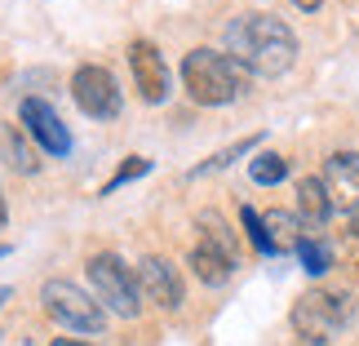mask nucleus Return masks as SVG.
Returning a JSON list of instances; mask_svg holds the SVG:
<instances>
[{
  "instance_id": "18",
  "label": "nucleus",
  "mask_w": 359,
  "mask_h": 346,
  "mask_svg": "<svg viewBox=\"0 0 359 346\" xmlns=\"http://www.w3.org/2000/svg\"><path fill=\"white\" fill-rule=\"evenodd\" d=\"M297 258H302V267H306V275H324L328 267H333V253H328L324 240H302Z\"/></svg>"
},
{
  "instance_id": "4",
  "label": "nucleus",
  "mask_w": 359,
  "mask_h": 346,
  "mask_svg": "<svg viewBox=\"0 0 359 346\" xmlns=\"http://www.w3.org/2000/svg\"><path fill=\"white\" fill-rule=\"evenodd\" d=\"M85 271H89V288H93V298H98L102 307H111L116 315H124V320H137V315H142L137 275L124 267L116 253H93V258L85 262Z\"/></svg>"
},
{
  "instance_id": "13",
  "label": "nucleus",
  "mask_w": 359,
  "mask_h": 346,
  "mask_svg": "<svg viewBox=\"0 0 359 346\" xmlns=\"http://www.w3.org/2000/svg\"><path fill=\"white\" fill-rule=\"evenodd\" d=\"M328 213H333V200H328L324 178H302L297 182V218L311 227H324Z\"/></svg>"
},
{
  "instance_id": "9",
  "label": "nucleus",
  "mask_w": 359,
  "mask_h": 346,
  "mask_svg": "<svg viewBox=\"0 0 359 346\" xmlns=\"http://www.w3.org/2000/svg\"><path fill=\"white\" fill-rule=\"evenodd\" d=\"M129 67H133V85L142 93V102L169 98V67H164L160 49L151 45V40H133L129 45Z\"/></svg>"
},
{
  "instance_id": "2",
  "label": "nucleus",
  "mask_w": 359,
  "mask_h": 346,
  "mask_svg": "<svg viewBox=\"0 0 359 346\" xmlns=\"http://www.w3.org/2000/svg\"><path fill=\"white\" fill-rule=\"evenodd\" d=\"M182 85L191 93V102L200 107H226L248 89V72L217 49H191L182 58Z\"/></svg>"
},
{
  "instance_id": "6",
  "label": "nucleus",
  "mask_w": 359,
  "mask_h": 346,
  "mask_svg": "<svg viewBox=\"0 0 359 346\" xmlns=\"http://www.w3.org/2000/svg\"><path fill=\"white\" fill-rule=\"evenodd\" d=\"M72 98L89 120H116L120 116V85L107 67H76L72 76Z\"/></svg>"
},
{
  "instance_id": "19",
  "label": "nucleus",
  "mask_w": 359,
  "mask_h": 346,
  "mask_svg": "<svg viewBox=\"0 0 359 346\" xmlns=\"http://www.w3.org/2000/svg\"><path fill=\"white\" fill-rule=\"evenodd\" d=\"M151 169V160L147 156H129V164H120V169L107 178V187H102V196H116V191L124 187V182H133V178H142Z\"/></svg>"
},
{
  "instance_id": "8",
  "label": "nucleus",
  "mask_w": 359,
  "mask_h": 346,
  "mask_svg": "<svg viewBox=\"0 0 359 346\" xmlns=\"http://www.w3.org/2000/svg\"><path fill=\"white\" fill-rule=\"evenodd\" d=\"M133 275H137V293H142V302H151V307H160V311L182 307V280H177V271L164 258H156V253L142 258Z\"/></svg>"
},
{
  "instance_id": "3",
  "label": "nucleus",
  "mask_w": 359,
  "mask_h": 346,
  "mask_svg": "<svg viewBox=\"0 0 359 346\" xmlns=\"http://www.w3.org/2000/svg\"><path fill=\"white\" fill-rule=\"evenodd\" d=\"M351 315H355V298L333 293V288H311L293 302V328L311 346H324L328 338H337V328H346Z\"/></svg>"
},
{
  "instance_id": "5",
  "label": "nucleus",
  "mask_w": 359,
  "mask_h": 346,
  "mask_svg": "<svg viewBox=\"0 0 359 346\" xmlns=\"http://www.w3.org/2000/svg\"><path fill=\"white\" fill-rule=\"evenodd\" d=\"M40 307H45L49 320L76 328V333H102V324H107L102 302L89 298L85 288L67 284V280H49L45 288H40Z\"/></svg>"
},
{
  "instance_id": "15",
  "label": "nucleus",
  "mask_w": 359,
  "mask_h": 346,
  "mask_svg": "<svg viewBox=\"0 0 359 346\" xmlns=\"http://www.w3.org/2000/svg\"><path fill=\"white\" fill-rule=\"evenodd\" d=\"M248 178H253L257 187H275L288 178V160L275 156V151H257L253 160H248Z\"/></svg>"
},
{
  "instance_id": "21",
  "label": "nucleus",
  "mask_w": 359,
  "mask_h": 346,
  "mask_svg": "<svg viewBox=\"0 0 359 346\" xmlns=\"http://www.w3.org/2000/svg\"><path fill=\"white\" fill-rule=\"evenodd\" d=\"M293 5H297L302 13H315V9H320V5H324V0H293Z\"/></svg>"
},
{
  "instance_id": "10",
  "label": "nucleus",
  "mask_w": 359,
  "mask_h": 346,
  "mask_svg": "<svg viewBox=\"0 0 359 346\" xmlns=\"http://www.w3.org/2000/svg\"><path fill=\"white\" fill-rule=\"evenodd\" d=\"M324 187L333 209L359 213V151H333L324 160Z\"/></svg>"
},
{
  "instance_id": "17",
  "label": "nucleus",
  "mask_w": 359,
  "mask_h": 346,
  "mask_svg": "<svg viewBox=\"0 0 359 346\" xmlns=\"http://www.w3.org/2000/svg\"><path fill=\"white\" fill-rule=\"evenodd\" d=\"M257 142H262V138L253 133V138H244V142H236V147L217 151V156H209V160H204V164H196V169H191V178H204V173H213V169H226L231 160H236V156H244V151H253Z\"/></svg>"
},
{
  "instance_id": "22",
  "label": "nucleus",
  "mask_w": 359,
  "mask_h": 346,
  "mask_svg": "<svg viewBox=\"0 0 359 346\" xmlns=\"http://www.w3.org/2000/svg\"><path fill=\"white\" fill-rule=\"evenodd\" d=\"M5 222H9V209H5V191H0V231H5Z\"/></svg>"
},
{
  "instance_id": "14",
  "label": "nucleus",
  "mask_w": 359,
  "mask_h": 346,
  "mask_svg": "<svg viewBox=\"0 0 359 346\" xmlns=\"http://www.w3.org/2000/svg\"><path fill=\"white\" fill-rule=\"evenodd\" d=\"M196 227H200V235H204L200 244H213L217 253H226V258H236V262H240V244H236V231H231V227L222 222V213L204 209V213L196 218Z\"/></svg>"
},
{
  "instance_id": "12",
  "label": "nucleus",
  "mask_w": 359,
  "mask_h": 346,
  "mask_svg": "<svg viewBox=\"0 0 359 346\" xmlns=\"http://www.w3.org/2000/svg\"><path fill=\"white\" fill-rule=\"evenodd\" d=\"M187 267L196 271V280H204L209 288H222L231 275H236V258L217 253L213 244H196V248L187 253Z\"/></svg>"
},
{
  "instance_id": "26",
  "label": "nucleus",
  "mask_w": 359,
  "mask_h": 346,
  "mask_svg": "<svg viewBox=\"0 0 359 346\" xmlns=\"http://www.w3.org/2000/svg\"><path fill=\"white\" fill-rule=\"evenodd\" d=\"M0 258H9V244H0Z\"/></svg>"
},
{
  "instance_id": "23",
  "label": "nucleus",
  "mask_w": 359,
  "mask_h": 346,
  "mask_svg": "<svg viewBox=\"0 0 359 346\" xmlns=\"http://www.w3.org/2000/svg\"><path fill=\"white\" fill-rule=\"evenodd\" d=\"M49 346H89V342H76V338H58V342H49Z\"/></svg>"
},
{
  "instance_id": "16",
  "label": "nucleus",
  "mask_w": 359,
  "mask_h": 346,
  "mask_svg": "<svg viewBox=\"0 0 359 346\" xmlns=\"http://www.w3.org/2000/svg\"><path fill=\"white\" fill-rule=\"evenodd\" d=\"M0 151H5V160H9L18 173H36V169H40L36 156H32V147H27L22 138H13V124H0Z\"/></svg>"
},
{
  "instance_id": "7",
  "label": "nucleus",
  "mask_w": 359,
  "mask_h": 346,
  "mask_svg": "<svg viewBox=\"0 0 359 346\" xmlns=\"http://www.w3.org/2000/svg\"><path fill=\"white\" fill-rule=\"evenodd\" d=\"M18 120L27 124V133H32L36 142H40V151H49L53 160H62L67 151H72V133H67L62 116L53 112V107H49L45 98H22Z\"/></svg>"
},
{
  "instance_id": "25",
  "label": "nucleus",
  "mask_w": 359,
  "mask_h": 346,
  "mask_svg": "<svg viewBox=\"0 0 359 346\" xmlns=\"http://www.w3.org/2000/svg\"><path fill=\"white\" fill-rule=\"evenodd\" d=\"M5 302H9V288H0V307H5Z\"/></svg>"
},
{
  "instance_id": "24",
  "label": "nucleus",
  "mask_w": 359,
  "mask_h": 346,
  "mask_svg": "<svg viewBox=\"0 0 359 346\" xmlns=\"http://www.w3.org/2000/svg\"><path fill=\"white\" fill-rule=\"evenodd\" d=\"M351 231H355V235H359V213H355V218H351Z\"/></svg>"
},
{
  "instance_id": "11",
  "label": "nucleus",
  "mask_w": 359,
  "mask_h": 346,
  "mask_svg": "<svg viewBox=\"0 0 359 346\" xmlns=\"http://www.w3.org/2000/svg\"><path fill=\"white\" fill-rule=\"evenodd\" d=\"M262 227H266V244H271V258L280 253H297L302 248V218L288 213V209H266V218H262Z\"/></svg>"
},
{
  "instance_id": "1",
  "label": "nucleus",
  "mask_w": 359,
  "mask_h": 346,
  "mask_svg": "<svg viewBox=\"0 0 359 346\" xmlns=\"http://www.w3.org/2000/svg\"><path fill=\"white\" fill-rule=\"evenodd\" d=\"M226 53L236 58L248 76H284L297 58V36L293 27L280 22L275 13H240L222 32Z\"/></svg>"
},
{
  "instance_id": "20",
  "label": "nucleus",
  "mask_w": 359,
  "mask_h": 346,
  "mask_svg": "<svg viewBox=\"0 0 359 346\" xmlns=\"http://www.w3.org/2000/svg\"><path fill=\"white\" fill-rule=\"evenodd\" d=\"M240 222H244V231H248V240H253L257 253H271V244H266V227H262V213L244 204V209H240Z\"/></svg>"
}]
</instances>
